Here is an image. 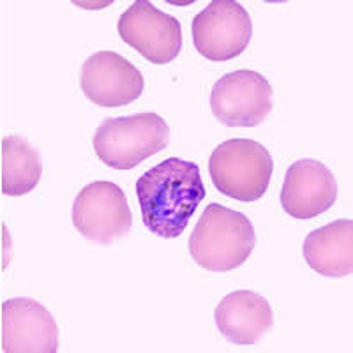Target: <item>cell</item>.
<instances>
[{"instance_id":"6da1fadb","label":"cell","mask_w":353,"mask_h":353,"mask_svg":"<svg viewBox=\"0 0 353 353\" xmlns=\"http://www.w3.org/2000/svg\"><path fill=\"white\" fill-rule=\"evenodd\" d=\"M205 194L196 163L179 157L163 161L137 181L143 225L163 239L181 237Z\"/></svg>"},{"instance_id":"7a4b0ae2","label":"cell","mask_w":353,"mask_h":353,"mask_svg":"<svg viewBox=\"0 0 353 353\" xmlns=\"http://www.w3.org/2000/svg\"><path fill=\"white\" fill-rule=\"evenodd\" d=\"M256 248V233L248 216L219 203L205 207L189 237V253L201 269L230 272L248 261Z\"/></svg>"},{"instance_id":"3957f363","label":"cell","mask_w":353,"mask_h":353,"mask_svg":"<svg viewBox=\"0 0 353 353\" xmlns=\"http://www.w3.org/2000/svg\"><path fill=\"white\" fill-rule=\"evenodd\" d=\"M168 143V124L152 112L106 119L92 138L96 156L113 170L134 168Z\"/></svg>"},{"instance_id":"277c9868","label":"cell","mask_w":353,"mask_h":353,"mask_svg":"<svg viewBox=\"0 0 353 353\" xmlns=\"http://www.w3.org/2000/svg\"><path fill=\"white\" fill-rule=\"evenodd\" d=\"M274 172L272 156L263 145L245 138L226 140L209 159L212 184L221 194L239 201H256L267 193Z\"/></svg>"},{"instance_id":"5b68a950","label":"cell","mask_w":353,"mask_h":353,"mask_svg":"<svg viewBox=\"0 0 353 353\" xmlns=\"http://www.w3.org/2000/svg\"><path fill=\"white\" fill-rule=\"evenodd\" d=\"M274 88L256 71L239 69L221 77L210 92V110L228 128H256L272 112Z\"/></svg>"},{"instance_id":"8992f818","label":"cell","mask_w":353,"mask_h":353,"mask_svg":"<svg viewBox=\"0 0 353 353\" xmlns=\"http://www.w3.org/2000/svg\"><path fill=\"white\" fill-rule=\"evenodd\" d=\"M193 43L201 57L226 62L242 55L253 37L248 9L233 0H214L194 17Z\"/></svg>"},{"instance_id":"52a82bcc","label":"cell","mask_w":353,"mask_h":353,"mask_svg":"<svg viewBox=\"0 0 353 353\" xmlns=\"http://www.w3.org/2000/svg\"><path fill=\"white\" fill-rule=\"evenodd\" d=\"M72 225L94 244L108 245L131 232L132 214L125 194L113 182L85 185L72 205Z\"/></svg>"},{"instance_id":"ba28073f","label":"cell","mask_w":353,"mask_h":353,"mask_svg":"<svg viewBox=\"0 0 353 353\" xmlns=\"http://www.w3.org/2000/svg\"><path fill=\"white\" fill-rule=\"evenodd\" d=\"M119 36L145 57L150 64L173 62L182 50V25L175 17L154 8L147 0H137L122 12Z\"/></svg>"},{"instance_id":"9c48e42d","label":"cell","mask_w":353,"mask_h":353,"mask_svg":"<svg viewBox=\"0 0 353 353\" xmlns=\"http://www.w3.org/2000/svg\"><path fill=\"white\" fill-rule=\"evenodd\" d=\"M81 92L101 108L128 106L143 94L141 72L115 52H97L81 64Z\"/></svg>"},{"instance_id":"30bf717a","label":"cell","mask_w":353,"mask_h":353,"mask_svg":"<svg viewBox=\"0 0 353 353\" xmlns=\"http://www.w3.org/2000/svg\"><path fill=\"white\" fill-rule=\"evenodd\" d=\"M2 352H59V327L48 309L32 299L6 301L2 304Z\"/></svg>"},{"instance_id":"8fae6325","label":"cell","mask_w":353,"mask_h":353,"mask_svg":"<svg viewBox=\"0 0 353 353\" xmlns=\"http://www.w3.org/2000/svg\"><path fill=\"white\" fill-rule=\"evenodd\" d=\"M337 182L323 163L295 161L288 168L281 189V207L293 219H314L336 203Z\"/></svg>"},{"instance_id":"7c38bea8","label":"cell","mask_w":353,"mask_h":353,"mask_svg":"<svg viewBox=\"0 0 353 353\" xmlns=\"http://www.w3.org/2000/svg\"><path fill=\"white\" fill-rule=\"evenodd\" d=\"M217 330L239 346L258 345L272 329L274 313L267 299L249 290L226 295L214 311Z\"/></svg>"},{"instance_id":"4fadbf2b","label":"cell","mask_w":353,"mask_h":353,"mask_svg":"<svg viewBox=\"0 0 353 353\" xmlns=\"http://www.w3.org/2000/svg\"><path fill=\"white\" fill-rule=\"evenodd\" d=\"M302 254L320 276H350L353 272V221L337 219L311 232L302 245Z\"/></svg>"},{"instance_id":"5bb4252c","label":"cell","mask_w":353,"mask_h":353,"mask_svg":"<svg viewBox=\"0 0 353 353\" xmlns=\"http://www.w3.org/2000/svg\"><path fill=\"white\" fill-rule=\"evenodd\" d=\"M43 165L39 152L25 138L11 134L2 140V193L21 196L36 189Z\"/></svg>"}]
</instances>
